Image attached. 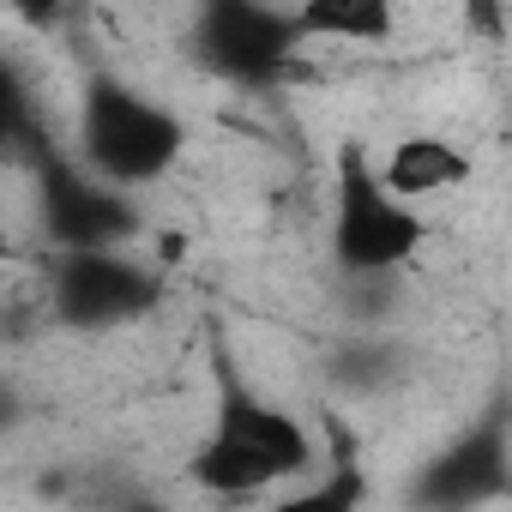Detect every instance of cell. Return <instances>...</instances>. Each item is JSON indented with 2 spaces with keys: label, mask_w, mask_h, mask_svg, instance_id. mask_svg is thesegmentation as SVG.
<instances>
[{
  "label": "cell",
  "mask_w": 512,
  "mask_h": 512,
  "mask_svg": "<svg viewBox=\"0 0 512 512\" xmlns=\"http://www.w3.org/2000/svg\"><path fill=\"white\" fill-rule=\"evenodd\" d=\"M386 368H392V362H386V344H356V350H344V356H338V374H344L356 392L380 386V380H386Z\"/></svg>",
  "instance_id": "cell-11"
},
{
  "label": "cell",
  "mask_w": 512,
  "mask_h": 512,
  "mask_svg": "<svg viewBox=\"0 0 512 512\" xmlns=\"http://www.w3.org/2000/svg\"><path fill=\"white\" fill-rule=\"evenodd\" d=\"M37 211L49 253H127L145 235V211L133 193L97 181L73 151H37Z\"/></svg>",
  "instance_id": "cell-4"
},
{
  "label": "cell",
  "mask_w": 512,
  "mask_h": 512,
  "mask_svg": "<svg viewBox=\"0 0 512 512\" xmlns=\"http://www.w3.org/2000/svg\"><path fill=\"white\" fill-rule=\"evenodd\" d=\"M512 494V416L506 404L458 428L404 488L410 512H482Z\"/></svg>",
  "instance_id": "cell-6"
},
{
  "label": "cell",
  "mask_w": 512,
  "mask_h": 512,
  "mask_svg": "<svg viewBox=\"0 0 512 512\" xmlns=\"http://www.w3.org/2000/svg\"><path fill=\"white\" fill-rule=\"evenodd\" d=\"M49 314L73 332H115L163 302V272L133 253H49Z\"/></svg>",
  "instance_id": "cell-5"
},
{
  "label": "cell",
  "mask_w": 512,
  "mask_h": 512,
  "mask_svg": "<svg viewBox=\"0 0 512 512\" xmlns=\"http://www.w3.org/2000/svg\"><path fill=\"white\" fill-rule=\"evenodd\" d=\"M193 55L235 79V85H278L290 79L302 55L296 7H266V0H211L193 19Z\"/></svg>",
  "instance_id": "cell-7"
},
{
  "label": "cell",
  "mask_w": 512,
  "mask_h": 512,
  "mask_svg": "<svg viewBox=\"0 0 512 512\" xmlns=\"http://www.w3.org/2000/svg\"><path fill=\"white\" fill-rule=\"evenodd\" d=\"M326 241H332V260H338L350 278H392L398 266L416 260L422 241H428L422 211L404 205V199L380 181V163L368 157L362 139H344V151H338Z\"/></svg>",
  "instance_id": "cell-3"
},
{
  "label": "cell",
  "mask_w": 512,
  "mask_h": 512,
  "mask_svg": "<svg viewBox=\"0 0 512 512\" xmlns=\"http://www.w3.org/2000/svg\"><path fill=\"white\" fill-rule=\"evenodd\" d=\"M211 362H217V410L205 440L187 458V482L211 500H253V494H272L278 482L314 476L320 446L308 422L272 404L253 380H241L223 344H211Z\"/></svg>",
  "instance_id": "cell-1"
},
{
  "label": "cell",
  "mask_w": 512,
  "mask_h": 512,
  "mask_svg": "<svg viewBox=\"0 0 512 512\" xmlns=\"http://www.w3.org/2000/svg\"><path fill=\"white\" fill-rule=\"evenodd\" d=\"M380 181H386L404 205H416V199H434V193L464 187V181H470V157H464L452 139H440V133H410V139H398V145L386 151Z\"/></svg>",
  "instance_id": "cell-8"
},
{
  "label": "cell",
  "mask_w": 512,
  "mask_h": 512,
  "mask_svg": "<svg viewBox=\"0 0 512 512\" xmlns=\"http://www.w3.org/2000/svg\"><path fill=\"white\" fill-rule=\"evenodd\" d=\"M187 151V127L169 103L145 97L133 79L121 73H91L79 85V121H73V157L121 187V193H139L151 181H163Z\"/></svg>",
  "instance_id": "cell-2"
},
{
  "label": "cell",
  "mask_w": 512,
  "mask_h": 512,
  "mask_svg": "<svg viewBox=\"0 0 512 512\" xmlns=\"http://www.w3.org/2000/svg\"><path fill=\"white\" fill-rule=\"evenodd\" d=\"M302 43H386L392 7L386 0H308L296 7Z\"/></svg>",
  "instance_id": "cell-9"
},
{
  "label": "cell",
  "mask_w": 512,
  "mask_h": 512,
  "mask_svg": "<svg viewBox=\"0 0 512 512\" xmlns=\"http://www.w3.org/2000/svg\"><path fill=\"white\" fill-rule=\"evenodd\" d=\"M362 500H368V476H362L350 440H338V446H332V470H326L320 482L290 488V494L266 500L260 512H362Z\"/></svg>",
  "instance_id": "cell-10"
}]
</instances>
